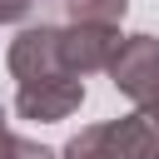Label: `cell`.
<instances>
[{"mask_svg": "<svg viewBox=\"0 0 159 159\" xmlns=\"http://www.w3.org/2000/svg\"><path fill=\"white\" fill-rule=\"evenodd\" d=\"M5 65H10V80H15V84L50 80V75H70L65 60H60V25H25V30L10 40ZM75 80H80V75H75Z\"/></svg>", "mask_w": 159, "mask_h": 159, "instance_id": "3957f363", "label": "cell"}, {"mask_svg": "<svg viewBox=\"0 0 159 159\" xmlns=\"http://www.w3.org/2000/svg\"><path fill=\"white\" fill-rule=\"evenodd\" d=\"M35 10V0H0V25H15Z\"/></svg>", "mask_w": 159, "mask_h": 159, "instance_id": "ba28073f", "label": "cell"}, {"mask_svg": "<svg viewBox=\"0 0 159 159\" xmlns=\"http://www.w3.org/2000/svg\"><path fill=\"white\" fill-rule=\"evenodd\" d=\"M10 159H60V154H55V149H45L40 139H25V134H20V139H15V154H10Z\"/></svg>", "mask_w": 159, "mask_h": 159, "instance_id": "52a82bcc", "label": "cell"}, {"mask_svg": "<svg viewBox=\"0 0 159 159\" xmlns=\"http://www.w3.org/2000/svg\"><path fill=\"white\" fill-rule=\"evenodd\" d=\"M80 104H84V80H75V75H50V80L15 84V114L35 119V124H60Z\"/></svg>", "mask_w": 159, "mask_h": 159, "instance_id": "277c9868", "label": "cell"}, {"mask_svg": "<svg viewBox=\"0 0 159 159\" xmlns=\"http://www.w3.org/2000/svg\"><path fill=\"white\" fill-rule=\"evenodd\" d=\"M60 159H159V129L134 109L124 119H104V124H84Z\"/></svg>", "mask_w": 159, "mask_h": 159, "instance_id": "6da1fadb", "label": "cell"}, {"mask_svg": "<svg viewBox=\"0 0 159 159\" xmlns=\"http://www.w3.org/2000/svg\"><path fill=\"white\" fill-rule=\"evenodd\" d=\"M139 114H144V119H149V124L159 129V89H154V94H149V99L139 104Z\"/></svg>", "mask_w": 159, "mask_h": 159, "instance_id": "30bf717a", "label": "cell"}, {"mask_svg": "<svg viewBox=\"0 0 159 159\" xmlns=\"http://www.w3.org/2000/svg\"><path fill=\"white\" fill-rule=\"evenodd\" d=\"M109 84L124 99L144 104L159 89V35H124V45L109 65Z\"/></svg>", "mask_w": 159, "mask_h": 159, "instance_id": "5b68a950", "label": "cell"}, {"mask_svg": "<svg viewBox=\"0 0 159 159\" xmlns=\"http://www.w3.org/2000/svg\"><path fill=\"white\" fill-rule=\"evenodd\" d=\"M15 139H20V134H15V129L5 124V114H0V159H10V154H15Z\"/></svg>", "mask_w": 159, "mask_h": 159, "instance_id": "9c48e42d", "label": "cell"}, {"mask_svg": "<svg viewBox=\"0 0 159 159\" xmlns=\"http://www.w3.org/2000/svg\"><path fill=\"white\" fill-rule=\"evenodd\" d=\"M129 0H65V20L75 25H119Z\"/></svg>", "mask_w": 159, "mask_h": 159, "instance_id": "8992f818", "label": "cell"}, {"mask_svg": "<svg viewBox=\"0 0 159 159\" xmlns=\"http://www.w3.org/2000/svg\"><path fill=\"white\" fill-rule=\"evenodd\" d=\"M119 45H124L119 25H75V20L60 25V60H65V70L80 75V80L109 70L114 55H119Z\"/></svg>", "mask_w": 159, "mask_h": 159, "instance_id": "7a4b0ae2", "label": "cell"}]
</instances>
